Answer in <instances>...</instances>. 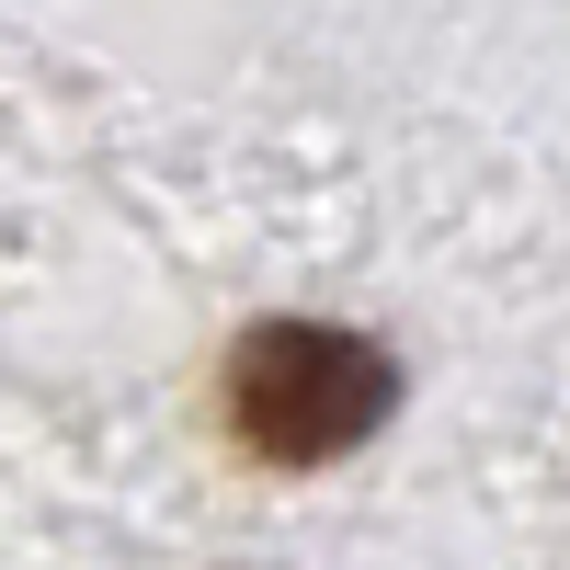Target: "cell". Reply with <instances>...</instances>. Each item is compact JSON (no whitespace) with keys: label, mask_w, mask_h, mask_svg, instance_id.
<instances>
[{"label":"cell","mask_w":570,"mask_h":570,"mask_svg":"<svg viewBox=\"0 0 570 570\" xmlns=\"http://www.w3.org/2000/svg\"><path fill=\"white\" fill-rule=\"evenodd\" d=\"M400 376L389 354L365 343V331H331V320H263L240 354H228V422H240V445L274 456V468H320L365 445L376 422H389Z\"/></svg>","instance_id":"1"}]
</instances>
